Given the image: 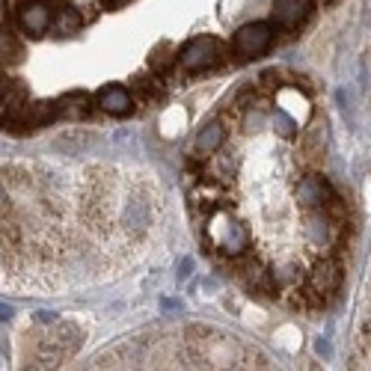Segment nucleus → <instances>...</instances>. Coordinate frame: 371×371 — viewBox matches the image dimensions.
<instances>
[{
  "label": "nucleus",
  "mask_w": 371,
  "mask_h": 371,
  "mask_svg": "<svg viewBox=\"0 0 371 371\" xmlns=\"http://www.w3.org/2000/svg\"><path fill=\"white\" fill-rule=\"evenodd\" d=\"M89 113V98L83 92H72L60 101V116H83Z\"/></svg>",
  "instance_id": "13"
},
{
  "label": "nucleus",
  "mask_w": 371,
  "mask_h": 371,
  "mask_svg": "<svg viewBox=\"0 0 371 371\" xmlns=\"http://www.w3.org/2000/svg\"><path fill=\"white\" fill-rule=\"evenodd\" d=\"M0 208H3V187H0Z\"/></svg>",
  "instance_id": "27"
},
{
  "label": "nucleus",
  "mask_w": 371,
  "mask_h": 371,
  "mask_svg": "<svg viewBox=\"0 0 371 371\" xmlns=\"http://www.w3.org/2000/svg\"><path fill=\"white\" fill-rule=\"evenodd\" d=\"M273 42V27L271 24H264V21H255V24H246L241 27V30L235 33V51L241 54V56H259L264 54L271 47Z\"/></svg>",
  "instance_id": "2"
},
{
  "label": "nucleus",
  "mask_w": 371,
  "mask_h": 371,
  "mask_svg": "<svg viewBox=\"0 0 371 371\" xmlns=\"http://www.w3.org/2000/svg\"><path fill=\"white\" fill-rule=\"evenodd\" d=\"M54 24H56V30H60V33L69 36V33H74V30L81 27V15L74 12L72 6H63L60 12H56V21H54Z\"/></svg>",
  "instance_id": "15"
},
{
  "label": "nucleus",
  "mask_w": 371,
  "mask_h": 371,
  "mask_svg": "<svg viewBox=\"0 0 371 371\" xmlns=\"http://www.w3.org/2000/svg\"><path fill=\"white\" fill-rule=\"evenodd\" d=\"M214 169H217V173H232V169H235V160L229 158V151H223V155H220V158H217V164H214Z\"/></svg>",
  "instance_id": "20"
},
{
  "label": "nucleus",
  "mask_w": 371,
  "mask_h": 371,
  "mask_svg": "<svg viewBox=\"0 0 371 371\" xmlns=\"http://www.w3.org/2000/svg\"><path fill=\"white\" fill-rule=\"evenodd\" d=\"M318 354H321V357H330V345H327V341H324V339H321V341H318Z\"/></svg>",
  "instance_id": "24"
},
{
  "label": "nucleus",
  "mask_w": 371,
  "mask_h": 371,
  "mask_svg": "<svg viewBox=\"0 0 371 371\" xmlns=\"http://www.w3.org/2000/svg\"><path fill=\"white\" fill-rule=\"evenodd\" d=\"M98 107L113 113V116H125L134 107V98H131V92L125 87H119V83H113V87H104L98 92Z\"/></svg>",
  "instance_id": "9"
},
{
  "label": "nucleus",
  "mask_w": 371,
  "mask_h": 371,
  "mask_svg": "<svg viewBox=\"0 0 371 371\" xmlns=\"http://www.w3.org/2000/svg\"><path fill=\"white\" fill-rule=\"evenodd\" d=\"M330 196H332V190H330V184H327L321 176H306V178H300V184H297V199H300L303 211H306V208H324Z\"/></svg>",
  "instance_id": "7"
},
{
  "label": "nucleus",
  "mask_w": 371,
  "mask_h": 371,
  "mask_svg": "<svg viewBox=\"0 0 371 371\" xmlns=\"http://www.w3.org/2000/svg\"><path fill=\"white\" fill-rule=\"evenodd\" d=\"M36 324H54V321H56V315H54V312H47V309H42V312H36Z\"/></svg>",
  "instance_id": "21"
},
{
  "label": "nucleus",
  "mask_w": 371,
  "mask_h": 371,
  "mask_svg": "<svg viewBox=\"0 0 371 371\" xmlns=\"http://www.w3.org/2000/svg\"><path fill=\"white\" fill-rule=\"evenodd\" d=\"M223 202V187L220 184H199L193 193H190V208H193V214H205L211 217L217 208Z\"/></svg>",
  "instance_id": "11"
},
{
  "label": "nucleus",
  "mask_w": 371,
  "mask_h": 371,
  "mask_svg": "<svg viewBox=\"0 0 371 371\" xmlns=\"http://www.w3.org/2000/svg\"><path fill=\"white\" fill-rule=\"evenodd\" d=\"M226 140V128L223 122H208V125L196 134V142H193V151L199 158H208V155H217Z\"/></svg>",
  "instance_id": "12"
},
{
  "label": "nucleus",
  "mask_w": 371,
  "mask_h": 371,
  "mask_svg": "<svg viewBox=\"0 0 371 371\" xmlns=\"http://www.w3.org/2000/svg\"><path fill=\"white\" fill-rule=\"evenodd\" d=\"M211 244H214L223 255L235 259V255L246 253V246H250V235H246L244 223L235 220V217L211 214Z\"/></svg>",
  "instance_id": "1"
},
{
  "label": "nucleus",
  "mask_w": 371,
  "mask_h": 371,
  "mask_svg": "<svg viewBox=\"0 0 371 371\" xmlns=\"http://www.w3.org/2000/svg\"><path fill=\"white\" fill-rule=\"evenodd\" d=\"M264 122H268V110H264V107H255V110L250 107V110L244 113V128H246V131H255V128H262Z\"/></svg>",
  "instance_id": "18"
},
{
  "label": "nucleus",
  "mask_w": 371,
  "mask_h": 371,
  "mask_svg": "<svg viewBox=\"0 0 371 371\" xmlns=\"http://www.w3.org/2000/svg\"><path fill=\"white\" fill-rule=\"evenodd\" d=\"M51 9H47L45 3H27L21 9V15H18V24H21V30L24 33H30V36H42L47 27H51Z\"/></svg>",
  "instance_id": "10"
},
{
  "label": "nucleus",
  "mask_w": 371,
  "mask_h": 371,
  "mask_svg": "<svg viewBox=\"0 0 371 371\" xmlns=\"http://www.w3.org/2000/svg\"><path fill=\"white\" fill-rule=\"evenodd\" d=\"M217 60V42L214 39H193L182 54H178V63H182L184 72H202L208 65H214Z\"/></svg>",
  "instance_id": "4"
},
{
  "label": "nucleus",
  "mask_w": 371,
  "mask_h": 371,
  "mask_svg": "<svg viewBox=\"0 0 371 371\" xmlns=\"http://www.w3.org/2000/svg\"><path fill=\"white\" fill-rule=\"evenodd\" d=\"M122 3H128V0H104V6H107V9H116Z\"/></svg>",
  "instance_id": "25"
},
{
  "label": "nucleus",
  "mask_w": 371,
  "mask_h": 371,
  "mask_svg": "<svg viewBox=\"0 0 371 371\" xmlns=\"http://www.w3.org/2000/svg\"><path fill=\"white\" fill-rule=\"evenodd\" d=\"M9 318H15V309L9 303H0V321H9Z\"/></svg>",
  "instance_id": "23"
},
{
  "label": "nucleus",
  "mask_w": 371,
  "mask_h": 371,
  "mask_svg": "<svg viewBox=\"0 0 371 371\" xmlns=\"http://www.w3.org/2000/svg\"><path fill=\"white\" fill-rule=\"evenodd\" d=\"M273 131H277L279 137L291 140V137H294V131H297V122L291 119V113H285V110H277V113H273Z\"/></svg>",
  "instance_id": "16"
},
{
  "label": "nucleus",
  "mask_w": 371,
  "mask_h": 371,
  "mask_svg": "<svg viewBox=\"0 0 371 371\" xmlns=\"http://www.w3.org/2000/svg\"><path fill=\"white\" fill-rule=\"evenodd\" d=\"M303 232H306V237L312 244L318 246H327L336 241L339 235V223L330 220V214L324 211V208H306V220H303Z\"/></svg>",
  "instance_id": "3"
},
{
  "label": "nucleus",
  "mask_w": 371,
  "mask_h": 371,
  "mask_svg": "<svg viewBox=\"0 0 371 371\" xmlns=\"http://www.w3.org/2000/svg\"><path fill=\"white\" fill-rule=\"evenodd\" d=\"M303 146L306 149H324L327 146V122L324 119H315L306 128V134H303Z\"/></svg>",
  "instance_id": "14"
},
{
  "label": "nucleus",
  "mask_w": 371,
  "mask_h": 371,
  "mask_svg": "<svg viewBox=\"0 0 371 371\" xmlns=\"http://www.w3.org/2000/svg\"><path fill=\"white\" fill-rule=\"evenodd\" d=\"M190 268H193V262H190V259H184L182 264H178V282H184L190 277Z\"/></svg>",
  "instance_id": "22"
},
{
  "label": "nucleus",
  "mask_w": 371,
  "mask_h": 371,
  "mask_svg": "<svg viewBox=\"0 0 371 371\" xmlns=\"http://www.w3.org/2000/svg\"><path fill=\"white\" fill-rule=\"evenodd\" d=\"M122 223H125V229H131V232L149 229V223H151V202L146 196H140V193H131L125 208H122Z\"/></svg>",
  "instance_id": "8"
},
{
  "label": "nucleus",
  "mask_w": 371,
  "mask_h": 371,
  "mask_svg": "<svg viewBox=\"0 0 371 371\" xmlns=\"http://www.w3.org/2000/svg\"><path fill=\"white\" fill-rule=\"evenodd\" d=\"M309 12H312V0H277V6H273V21L285 27V30H294V27H300L306 21Z\"/></svg>",
  "instance_id": "5"
},
{
  "label": "nucleus",
  "mask_w": 371,
  "mask_h": 371,
  "mask_svg": "<svg viewBox=\"0 0 371 371\" xmlns=\"http://www.w3.org/2000/svg\"><path fill=\"white\" fill-rule=\"evenodd\" d=\"M309 282H312V291H318L321 297H330V294H336L339 285H341V268L330 259L318 262L309 273Z\"/></svg>",
  "instance_id": "6"
},
{
  "label": "nucleus",
  "mask_w": 371,
  "mask_h": 371,
  "mask_svg": "<svg viewBox=\"0 0 371 371\" xmlns=\"http://www.w3.org/2000/svg\"><path fill=\"white\" fill-rule=\"evenodd\" d=\"M3 89H6V78L0 74V95H3Z\"/></svg>",
  "instance_id": "26"
},
{
  "label": "nucleus",
  "mask_w": 371,
  "mask_h": 371,
  "mask_svg": "<svg viewBox=\"0 0 371 371\" xmlns=\"http://www.w3.org/2000/svg\"><path fill=\"white\" fill-rule=\"evenodd\" d=\"M169 63H173V56H169L167 47H160V51L151 54V65H155V69H167Z\"/></svg>",
  "instance_id": "19"
},
{
  "label": "nucleus",
  "mask_w": 371,
  "mask_h": 371,
  "mask_svg": "<svg viewBox=\"0 0 371 371\" xmlns=\"http://www.w3.org/2000/svg\"><path fill=\"white\" fill-rule=\"evenodd\" d=\"M18 45H15V39L9 33H0V60H6V63H15L18 60Z\"/></svg>",
  "instance_id": "17"
}]
</instances>
